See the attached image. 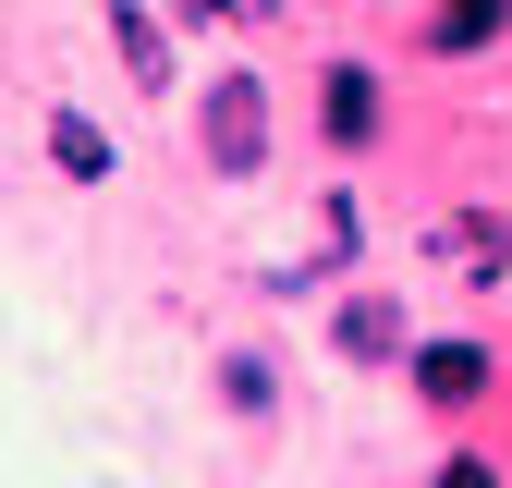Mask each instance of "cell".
<instances>
[{"label": "cell", "mask_w": 512, "mask_h": 488, "mask_svg": "<svg viewBox=\"0 0 512 488\" xmlns=\"http://www.w3.org/2000/svg\"><path fill=\"white\" fill-rule=\"evenodd\" d=\"M196 122H208V171H256L269 159V98H256V74H220Z\"/></svg>", "instance_id": "obj_1"}, {"label": "cell", "mask_w": 512, "mask_h": 488, "mask_svg": "<svg viewBox=\"0 0 512 488\" xmlns=\"http://www.w3.org/2000/svg\"><path fill=\"white\" fill-rule=\"evenodd\" d=\"M427 257H452L464 281H500L512 269V220L500 208H452V220H427Z\"/></svg>", "instance_id": "obj_2"}, {"label": "cell", "mask_w": 512, "mask_h": 488, "mask_svg": "<svg viewBox=\"0 0 512 488\" xmlns=\"http://www.w3.org/2000/svg\"><path fill=\"white\" fill-rule=\"evenodd\" d=\"M317 122H330V147H378V74H354V61H330V86H317Z\"/></svg>", "instance_id": "obj_3"}, {"label": "cell", "mask_w": 512, "mask_h": 488, "mask_svg": "<svg viewBox=\"0 0 512 488\" xmlns=\"http://www.w3.org/2000/svg\"><path fill=\"white\" fill-rule=\"evenodd\" d=\"M110 49H122V74H135L147 98L171 86V37H159V13H147V0H110Z\"/></svg>", "instance_id": "obj_4"}, {"label": "cell", "mask_w": 512, "mask_h": 488, "mask_svg": "<svg viewBox=\"0 0 512 488\" xmlns=\"http://www.w3.org/2000/svg\"><path fill=\"white\" fill-rule=\"evenodd\" d=\"M330 342H342V366H391V354H403V318H391L378 293H354L342 318H330Z\"/></svg>", "instance_id": "obj_5"}, {"label": "cell", "mask_w": 512, "mask_h": 488, "mask_svg": "<svg viewBox=\"0 0 512 488\" xmlns=\"http://www.w3.org/2000/svg\"><path fill=\"white\" fill-rule=\"evenodd\" d=\"M415 391H427V403H476V391H488V354H476V342H427V354H415Z\"/></svg>", "instance_id": "obj_6"}, {"label": "cell", "mask_w": 512, "mask_h": 488, "mask_svg": "<svg viewBox=\"0 0 512 488\" xmlns=\"http://www.w3.org/2000/svg\"><path fill=\"white\" fill-rule=\"evenodd\" d=\"M488 37H500V0H439V25H427L439 61H464V49H488Z\"/></svg>", "instance_id": "obj_7"}, {"label": "cell", "mask_w": 512, "mask_h": 488, "mask_svg": "<svg viewBox=\"0 0 512 488\" xmlns=\"http://www.w3.org/2000/svg\"><path fill=\"white\" fill-rule=\"evenodd\" d=\"M49 147H61V171H74V183H110V135H98L86 110H61V122H49Z\"/></svg>", "instance_id": "obj_8"}, {"label": "cell", "mask_w": 512, "mask_h": 488, "mask_svg": "<svg viewBox=\"0 0 512 488\" xmlns=\"http://www.w3.org/2000/svg\"><path fill=\"white\" fill-rule=\"evenodd\" d=\"M439 488H500V476H488L476 452H452V464H439Z\"/></svg>", "instance_id": "obj_9"}, {"label": "cell", "mask_w": 512, "mask_h": 488, "mask_svg": "<svg viewBox=\"0 0 512 488\" xmlns=\"http://www.w3.org/2000/svg\"><path fill=\"white\" fill-rule=\"evenodd\" d=\"M171 13H196V25H232V13H244V0H171Z\"/></svg>", "instance_id": "obj_10"}, {"label": "cell", "mask_w": 512, "mask_h": 488, "mask_svg": "<svg viewBox=\"0 0 512 488\" xmlns=\"http://www.w3.org/2000/svg\"><path fill=\"white\" fill-rule=\"evenodd\" d=\"M500 13H512V0H500Z\"/></svg>", "instance_id": "obj_11"}]
</instances>
